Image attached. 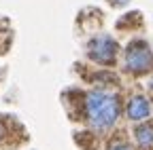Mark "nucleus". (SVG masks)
I'll use <instances>...</instances> for the list:
<instances>
[{
  "label": "nucleus",
  "mask_w": 153,
  "mask_h": 150,
  "mask_svg": "<svg viewBox=\"0 0 153 150\" xmlns=\"http://www.w3.org/2000/svg\"><path fill=\"white\" fill-rule=\"evenodd\" d=\"M153 66V53L147 47V42L136 40L132 42L126 51V70L134 74H145Z\"/></svg>",
  "instance_id": "f03ea898"
},
{
  "label": "nucleus",
  "mask_w": 153,
  "mask_h": 150,
  "mask_svg": "<svg viewBox=\"0 0 153 150\" xmlns=\"http://www.w3.org/2000/svg\"><path fill=\"white\" fill-rule=\"evenodd\" d=\"M151 114V104L147 97L143 95H134L130 102H128V116L132 121H143Z\"/></svg>",
  "instance_id": "20e7f679"
},
{
  "label": "nucleus",
  "mask_w": 153,
  "mask_h": 150,
  "mask_svg": "<svg viewBox=\"0 0 153 150\" xmlns=\"http://www.w3.org/2000/svg\"><path fill=\"white\" fill-rule=\"evenodd\" d=\"M87 55L89 59H94L96 64H102V66H111L117 57V42H115L111 36L102 34V36H96V38L89 40L87 45Z\"/></svg>",
  "instance_id": "7ed1b4c3"
},
{
  "label": "nucleus",
  "mask_w": 153,
  "mask_h": 150,
  "mask_svg": "<svg viewBox=\"0 0 153 150\" xmlns=\"http://www.w3.org/2000/svg\"><path fill=\"white\" fill-rule=\"evenodd\" d=\"M0 138H2V127H0Z\"/></svg>",
  "instance_id": "0eeeda50"
},
{
  "label": "nucleus",
  "mask_w": 153,
  "mask_h": 150,
  "mask_svg": "<svg viewBox=\"0 0 153 150\" xmlns=\"http://www.w3.org/2000/svg\"><path fill=\"white\" fill-rule=\"evenodd\" d=\"M136 142L143 150H153V125H140L134 131Z\"/></svg>",
  "instance_id": "39448f33"
},
{
  "label": "nucleus",
  "mask_w": 153,
  "mask_h": 150,
  "mask_svg": "<svg viewBox=\"0 0 153 150\" xmlns=\"http://www.w3.org/2000/svg\"><path fill=\"white\" fill-rule=\"evenodd\" d=\"M111 150H132V146H130V144H123V142H119V144L111 146Z\"/></svg>",
  "instance_id": "423d86ee"
},
{
  "label": "nucleus",
  "mask_w": 153,
  "mask_h": 150,
  "mask_svg": "<svg viewBox=\"0 0 153 150\" xmlns=\"http://www.w3.org/2000/svg\"><path fill=\"white\" fill-rule=\"evenodd\" d=\"M85 116H87V123L98 131H104V129L113 127L119 119V100H117V95H108L104 91L87 93V97H85Z\"/></svg>",
  "instance_id": "f257e3e1"
}]
</instances>
